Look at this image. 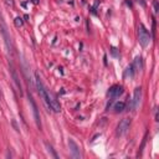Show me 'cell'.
<instances>
[{
	"label": "cell",
	"instance_id": "cell-17",
	"mask_svg": "<svg viewBox=\"0 0 159 159\" xmlns=\"http://www.w3.org/2000/svg\"><path fill=\"white\" fill-rule=\"evenodd\" d=\"M137 1H138V2H139L142 6H145V1H144V0H137Z\"/></svg>",
	"mask_w": 159,
	"mask_h": 159
},
{
	"label": "cell",
	"instance_id": "cell-3",
	"mask_svg": "<svg viewBox=\"0 0 159 159\" xmlns=\"http://www.w3.org/2000/svg\"><path fill=\"white\" fill-rule=\"evenodd\" d=\"M138 41H139L142 47H147L149 45V41H150V34L143 24L138 25Z\"/></svg>",
	"mask_w": 159,
	"mask_h": 159
},
{
	"label": "cell",
	"instance_id": "cell-10",
	"mask_svg": "<svg viewBox=\"0 0 159 159\" xmlns=\"http://www.w3.org/2000/svg\"><path fill=\"white\" fill-rule=\"evenodd\" d=\"M134 73H135V68H134V65L132 63V65H129V66L127 67V70H125V72H124V76L133 77V76H134Z\"/></svg>",
	"mask_w": 159,
	"mask_h": 159
},
{
	"label": "cell",
	"instance_id": "cell-8",
	"mask_svg": "<svg viewBox=\"0 0 159 159\" xmlns=\"http://www.w3.org/2000/svg\"><path fill=\"white\" fill-rule=\"evenodd\" d=\"M122 93H123V87L119 86V84H114V86H112V87L109 88V91H108V96H109L112 99L119 97Z\"/></svg>",
	"mask_w": 159,
	"mask_h": 159
},
{
	"label": "cell",
	"instance_id": "cell-14",
	"mask_svg": "<svg viewBox=\"0 0 159 159\" xmlns=\"http://www.w3.org/2000/svg\"><path fill=\"white\" fill-rule=\"evenodd\" d=\"M46 148H47V150H48V153H51V155H52L53 158H56V159L58 158V155L56 154V152L53 150V148H52V147H51V145H50L48 143H46Z\"/></svg>",
	"mask_w": 159,
	"mask_h": 159
},
{
	"label": "cell",
	"instance_id": "cell-11",
	"mask_svg": "<svg viewBox=\"0 0 159 159\" xmlns=\"http://www.w3.org/2000/svg\"><path fill=\"white\" fill-rule=\"evenodd\" d=\"M134 68H135V71H138V70H142V67H143V63H142V57L140 56H137L135 57V60H134Z\"/></svg>",
	"mask_w": 159,
	"mask_h": 159
},
{
	"label": "cell",
	"instance_id": "cell-1",
	"mask_svg": "<svg viewBox=\"0 0 159 159\" xmlns=\"http://www.w3.org/2000/svg\"><path fill=\"white\" fill-rule=\"evenodd\" d=\"M35 82H36V87H37L39 93H40V96L42 97V99L46 102L47 107L51 108L53 112L58 113V112L61 111V106H60L58 101L45 88V86H43V83H42V81H41V78H40V75H39L37 72H35Z\"/></svg>",
	"mask_w": 159,
	"mask_h": 159
},
{
	"label": "cell",
	"instance_id": "cell-16",
	"mask_svg": "<svg viewBox=\"0 0 159 159\" xmlns=\"http://www.w3.org/2000/svg\"><path fill=\"white\" fill-rule=\"evenodd\" d=\"M153 5H154V11L158 12V10H159V7H158V1L154 0V1H153Z\"/></svg>",
	"mask_w": 159,
	"mask_h": 159
},
{
	"label": "cell",
	"instance_id": "cell-12",
	"mask_svg": "<svg viewBox=\"0 0 159 159\" xmlns=\"http://www.w3.org/2000/svg\"><path fill=\"white\" fill-rule=\"evenodd\" d=\"M113 108H114L116 112H122V111L125 108V103H124V102H117Z\"/></svg>",
	"mask_w": 159,
	"mask_h": 159
},
{
	"label": "cell",
	"instance_id": "cell-7",
	"mask_svg": "<svg viewBox=\"0 0 159 159\" xmlns=\"http://www.w3.org/2000/svg\"><path fill=\"white\" fill-rule=\"evenodd\" d=\"M68 147H70V152H71V155H72V158H75V159H78V158H81L80 147L77 145V143H76L73 139H68Z\"/></svg>",
	"mask_w": 159,
	"mask_h": 159
},
{
	"label": "cell",
	"instance_id": "cell-18",
	"mask_svg": "<svg viewBox=\"0 0 159 159\" xmlns=\"http://www.w3.org/2000/svg\"><path fill=\"white\" fill-rule=\"evenodd\" d=\"M152 31H153V35H154L155 34V21L154 20H153V30Z\"/></svg>",
	"mask_w": 159,
	"mask_h": 159
},
{
	"label": "cell",
	"instance_id": "cell-2",
	"mask_svg": "<svg viewBox=\"0 0 159 159\" xmlns=\"http://www.w3.org/2000/svg\"><path fill=\"white\" fill-rule=\"evenodd\" d=\"M0 32H1V35H2V39H4V41H5V46H6L7 51H9V52H12V51H14V45H12V41H11V36H10V34H9L7 26H6L5 21H4V19H2L1 14H0Z\"/></svg>",
	"mask_w": 159,
	"mask_h": 159
},
{
	"label": "cell",
	"instance_id": "cell-4",
	"mask_svg": "<svg viewBox=\"0 0 159 159\" xmlns=\"http://www.w3.org/2000/svg\"><path fill=\"white\" fill-rule=\"evenodd\" d=\"M129 127H130V119L123 118V119L118 123V125H117V135H119V137L124 135V134L128 132Z\"/></svg>",
	"mask_w": 159,
	"mask_h": 159
},
{
	"label": "cell",
	"instance_id": "cell-9",
	"mask_svg": "<svg viewBox=\"0 0 159 159\" xmlns=\"http://www.w3.org/2000/svg\"><path fill=\"white\" fill-rule=\"evenodd\" d=\"M9 66H10V73H11V77H12V80H14V82H15V84H16L19 92L22 93V87H21V82H20V80H19V76H17V73H16L14 66H12L11 63H10Z\"/></svg>",
	"mask_w": 159,
	"mask_h": 159
},
{
	"label": "cell",
	"instance_id": "cell-15",
	"mask_svg": "<svg viewBox=\"0 0 159 159\" xmlns=\"http://www.w3.org/2000/svg\"><path fill=\"white\" fill-rule=\"evenodd\" d=\"M111 52H112V55H113L114 57H117V56H118V51H117V48H116V47H112V48H111Z\"/></svg>",
	"mask_w": 159,
	"mask_h": 159
},
{
	"label": "cell",
	"instance_id": "cell-13",
	"mask_svg": "<svg viewBox=\"0 0 159 159\" xmlns=\"http://www.w3.org/2000/svg\"><path fill=\"white\" fill-rule=\"evenodd\" d=\"M14 24H15V26H16V27H21V26L24 25V20H22V17H20V16L15 17Z\"/></svg>",
	"mask_w": 159,
	"mask_h": 159
},
{
	"label": "cell",
	"instance_id": "cell-6",
	"mask_svg": "<svg viewBox=\"0 0 159 159\" xmlns=\"http://www.w3.org/2000/svg\"><path fill=\"white\" fill-rule=\"evenodd\" d=\"M29 99H30V103H31V107H32V113H34V119H35V123L37 125L39 129H41V119H40V114H39V109H37V106L34 101V98L29 94Z\"/></svg>",
	"mask_w": 159,
	"mask_h": 159
},
{
	"label": "cell",
	"instance_id": "cell-5",
	"mask_svg": "<svg viewBox=\"0 0 159 159\" xmlns=\"http://www.w3.org/2000/svg\"><path fill=\"white\" fill-rule=\"evenodd\" d=\"M140 98H142V88H140V87H137V88L134 89L133 99H132V102H130V107H132L133 111H135V109L139 107Z\"/></svg>",
	"mask_w": 159,
	"mask_h": 159
},
{
	"label": "cell",
	"instance_id": "cell-19",
	"mask_svg": "<svg viewBox=\"0 0 159 159\" xmlns=\"http://www.w3.org/2000/svg\"><path fill=\"white\" fill-rule=\"evenodd\" d=\"M31 2H34V4H39V0H31Z\"/></svg>",
	"mask_w": 159,
	"mask_h": 159
}]
</instances>
